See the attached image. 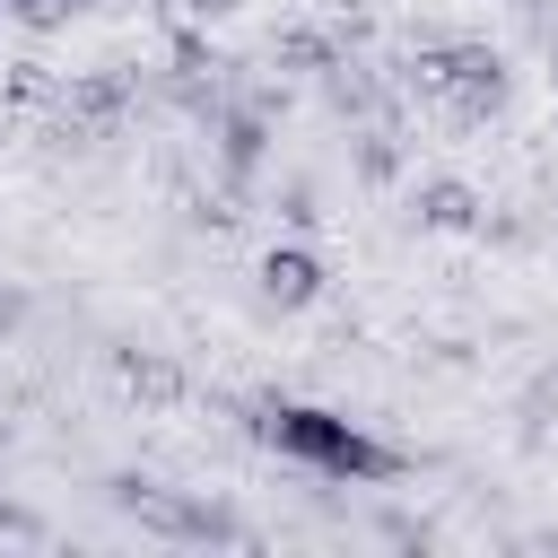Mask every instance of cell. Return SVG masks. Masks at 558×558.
Listing matches in <instances>:
<instances>
[{"label": "cell", "instance_id": "3", "mask_svg": "<svg viewBox=\"0 0 558 558\" xmlns=\"http://www.w3.org/2000/svg\"><path fill=\"white\" fill-rule=\"evenodd\" d=\"M113 506H122V514H140L148 532H174V541H209V532H227L218 514H201V506L166 497L157 480H113Z\"/></svg>", "mask_w": 558, "mask_h": 558}, {"label": "cell", "instance_id": "9", "mask_svg": "<svg viewBox=\"0 0 558 558\" xmlns=\"http://www.w3.org/2000/svg\"><path fill=\"white\" fill-rule=\"evenodd\" d=\"M9 323H17V296H0V331H9Z\"/></svg>", "mask_w": 558, "mask_h": 558}, {"label": "cell", "instance_id": "8", "mask_svg": "<svg viewBox=\"0 0 558 558\" xmlns=\"http://www.w3.org/2000/svg\"><path fill=\"white\" fill-rule=\"evenodd\" d=\"M9 9H17V17H26V26H61V17H70V9H78V0H9Z\"/></svg>", "mask_w": 558, "mask_h": 558}, {"label": "cell", "instance_id": "4", "mask_svg": "<svg viewBox=\"0 0 558 558\" xmlns=\"http://www.w3.org/2000/svg\"><path fill=\"white\" fill-rule=\"evenodd\" d=\"M262 296H270V305H314V296H323V262H314L305 244H270V253H262Z\"/></svg>", "mask_w": 558, "mask_h": 558}, {"label": "cell", "instance_id": "7", "mask_svg": "<svg viewBox=\"0 0 558 558\" xmlns=\"http://www.w3.org/2000/svg\"><path fill=\"white\" fill-rule=\"evenodd\" d=\"M253 157H262V113H235V122H227V166L244 174Z\"/></svg>", "mask_w": 558, "mask_h": 558}, {"label": "cell", "instance_id": "2", "mask_svg": "<svg viewBox=\"0 0 558 558\" xmlns=\"http://www.w3.org/2000/svg\"><path fill=\"white\" fill-rule=\"evenodd\" d=\"M418 87H427L436 105H453L462 122H480V113H497V105H506V70H497V52H480V44L418 52Z\"/></svg>", "mask_w": 558, "mask_h": 558}, {"label": "cell", "instance_id": "5", "mask_svg": "<svg viewBox=\"0 0 558 558\" xmlns=\"http://www.w3.org/2000/svg\"><path fill=\"white\" fill-rule=\"evenodd\" d=\"M418 227H445V235H462V227H480V201H471L462 183H418Z\"/></svg>", "mask_w": 558, "mask_h": 558}, {"label": "cell", "instance_id": "6", "mask_svg": "<svg viewBox=\"0 0 558 558\" xmlns=\"http://www.w3.org/2000/svg\"><path fill=\"white\" fill-rule=\"evenodd\" d=\"M122 384H131L140 401H157V410H166V401H183V375H174L166 357H140V349L122 357Z\"/></svg>", "mask_w": 558, "mask_h": 558}, {"label": "cell", "instance_id": "1", "mask_svg": "<svg viewBox=\"0 0 558 558\" xmlns=\"http://www.w3.org/2000/svg\"><path fill=\"white\" fill-rule=\"evenodd\" d=\"M262 436H270L288 462H314V471H331V480H392V471H401V453H384L366 427H349V418H331V410H305V401L262 410Z\"/></svg>", "mask_w": 558, "mask_h": 558}]
</instances>
